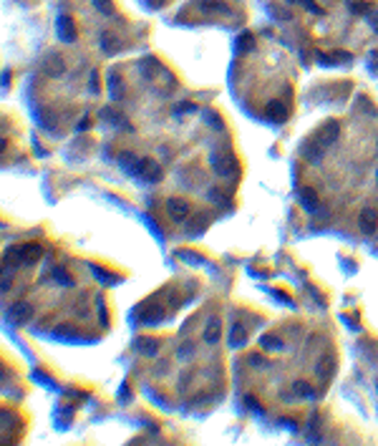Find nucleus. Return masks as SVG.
Here are the masks:
<instances>
[{
    "label": "nucleus",
    "instance_id": "bb28decb",
    "mask_svg": "<svg viewBox=\"0 0 378 446\" xmlns=\"http://www.w3.org/2000/svg\"><path fill=\"white\" fill-rule=\"evenodd\" d=\"M93 8L101 13V16H111L114 13V6H111V0H91Z\"/></svg>",
    "mask_w": 378,
    "mask_h": 446
},
{
    "label": "nucleus",
    "instance_id": "393cba45",
    "mask_svg": "<svg viewBox=\"0 0 378 446\" xmlns=\"http://www.w3.org/2000/svg\"><path fill=\"white\" fill-rule=\"evenodd\" d=\"M260 343H262V348H267V350H282V345H285L277 335H270V333H265V335L260 338Z\"/></svg>",
    "mask_w": 378,
    "mask_h": 446
},
{
    "label": "nucleus",
    "instance_id": "ea45409f",
    "mask_svg": "<svg viewBox=\"0 0 378 446\" xmlns=\"http://www.w3.org/2000/svg\"><path fill=\"white\" fill-rule=\"evenodd\" d=\"M288 3H300V0H288Z\"/></svg>",
    "mask_w": 378,
    "mask_h": 446
},
{
    "label": "nucleus",
    "instance_id": "f8f14e48",
    "mask_svg": "<svg viewBox=\"0 0 378 446\" xmlns=\"http://www.w3.org/2000/svg\"><path fill=\"white\" fill-rule=\"evenodd\" d=\"M245 343H247V328L242 323H232V328H230V345L240 348Z\"/></svg>",
    "mask_w": 378,
    "mask_h": 446
},
{
    "label": "nucleus",
    "instance_id": "9d476101",
    "mask_svg": "<svg viewBox=\"0 0 378 446\" xmlns=\"http://www.w3.org/2000/svg\"><path fill=\"white\" fill-rule=\"evenodd\" d=\"M333 371H335V358H333V355H323V358L318 361V366H315V376H318L320 381H328V378L333 376Z\"/></svg>",
    "mask_w": 378,
    "mask_h": 446
},
{
    "label": "nucleus",
    "instance_id": "b1692460",
    "mask_svg": "<svg viewBox=\"0 0 378 446\" xmlns=\"http://www.w3.org/2000/svg\"><path fill=\"white\" fill-rule=\"evenodd\" d=\"M136 348H139L144 355H156L159 343H156V340H151V338H139V340H136Z\"/></svg>",
    "mask_w": 378,
    "mask_h": 446
},
{
    "label": "nucleus",
    "instance_id": "f704fd0d",
    "mask_svg": "<svg viewBox=\"0 0 378 446\" xmlns=\"http://www.w3.org/2000/svg\"><path fill=\"white\" fill-rule=\"evenodd\" d=\"M330 58H338V61H340V63H345V61H350V58H353V56H350V53H345V51H338V53H333V56H330Z\"/></svg>",
    "mask_w": 378,
    "mask_h": 446
},
{
    "label": "nucleus",
    "instance_id": "6e6552de",
    "mask_svg": "<svg viewBox=\"0 0 378 446\" xmlns=\"http://www.w3.org/2000/svg\"><path fill=\"white\" fill-rule=\"evenodd\" d=\"M169 217L174 222H184L189 217V204L184 199H169Z\"/></svg>",
    "mask_w": 378,
    "mask_h": 446
},
{
    "label": "nucleus",
    "instance_id": "39448f33",
    "mask_svg": "<svg viewBox=\"0 0 378 446\" xmlns=\"http://www.w3.org/2000/svg\"><path fill=\"white\" fill-rule=\"evenodd\" d=\"M197 8L202 13H212V16H230L232 13V8L225 3V0H200Z\"/></svg>",
    "mask_w": 378,
    "mask_h": 446
},
{
    "label": "nucleus",
    "instance_id": "4468645a",
    "mask_svg": "<svg viewBox=\"0 0 378 446\" xmlns=\"http://www.w3.org/2000/svg\"><path fill=\"white\" fill-rule=\"evenodd\" d=\"M265 114H267V119H272V121H285V119H288V106H285L282 101H270L267 109H265Z\"/></svg>",
    "mask_w": 378,
    "mask_h": 446
},
{
    "label": "nucleus",
    "instance_id": "cd10ccee",
    "mask_svg": "<svg viewBox=\"0 0 378 446\" xmlns=\"http://www.w3.org/2000/svg\"><path fill=\"white\" fill-rule=\"evenodd\" d=\"M197 111V106L192 104V101H181V104H176L174 106V116H181V114H195Z\"/></svg>",
    "mask_w": 378,
    "mask_h": 446
},
{
    "label": "nucleus",
    "instance_id": "a211bd4d",
    "mask_svg": "<svg viewBox=\"0 0 378 446\" xmlns=\"http://www.w3.org/2000/svg\"><path fill=\"white\" fill-rule=\"evenodd\" d=\"M252 46H255V38H252V33H240V36L235 38V53H237V56H242V53H250V51H252Z\"/></svg>",
    "mask_w": 378,
    "mask_h": 446
},
{
    "label": "nucleus",
    "instance_id": "c85d7f7f",
    "mask_svg": "<svg viewBox=\"0 0 378 446\" xmlns=\"http://www.w3.org/2000/svg\"><path fill=\"white\" fill-rule=\"evenodd\" d=\"M348 8H350L353 13L363 16V13H368V11H370V3H360V0H348Z\"/></svg>",
    "mask_w": 378,
    "mask_h": 446
},
{
    "label": "nucleus",
    "instance_id": "6ab92c4d",
    "mask_svg": "<svg viewBox=\"0 0 378 446\" xmlns=\"http://www.w3.org/2000/svg\"><path fill=\"white\" fill-rule=\"evenodd\" d=\"M325 151H328V149H323L315 139H310V141L303 146V154H305V159H310V161H320Z\"/></svg>",
    "mask_w": 378,
    "mask_h": 446
},
{
    "label": "nucleus",
    "instance_id": "f03ea898",
    "mask_svg": "<svg viewBox=\"0 0 378 446\" xmlns=\"http://www.w3.org/2000/svg\"><path fill=\"white\" fill-rule=\"evenodd\" d=\"M338 131H340V126H338V121H328V124H323L310 139H315L323 149H328V146H333L335 144V139H338Z\"/></svg>",
    "mask_w": 378,
    "mask_h": 446
},
{
    "label": "nucleus",
    "instance_id": "4be33fe9",
    "mask_svg": "<svg viewBox=\"0 0 378 446\" xmlns=\"http://www.w3.org/2000/svg\"><path fill=\"white\" fill-rule=\"evenodd\" d=\"M51 278H53L61 288H73V278H71L63 267H53V270H51Z\"/></svg>",
    "mask_w": 378,
    "mask_h": 446
},
{
    "label": "nucleus",
    "instance_id": "72a5a7b5",
    "mask_svg": "<svg viewBox=\"0 0 378 446\" xmlns=\"http://www.w3.org/2000/svg\"><path fill=\"white\" fill-rule=\"evenodd\" d=\"M210 199H215V202H220V204H225V202H227V197H225L220 189H210Z\"/></svg>",
    "mask_w": 378,
    "mask_h": 446
},
{
    "label": "nucleus",
    "instance_id": "aec40b11",
    "mask_svg": "<svg viewBox=\"0 0 378 446\" xmlns=\"http://www.w3.org/2000/svg\"><path fill=\"white\" fill-rule=\"evenodd\" d=\"M161 320H164L161 305H149L141 310V323H161Z\"/></svg>",
    "mask_w": 378,
    "mask_h": 446
},
{
    "label": "nucleus",
    "instance_id": "0eeeda50",
    "mask_svg": "<svg viewBox=\"0 0 378 446\" xmlns=\"http://www.w3.org/2000/svg\"><path fill=\"white\" fill-rule=\"evenodd\" d=\"M358 225H360V230H363L365 235H373V232L378 230V214H375L373 209H363L360 217H358Z\"/></svg>",
    "mask_w": 378,
    "mask_h": 446
},
{
    "label": "nucleus",
    "instance_id": "a878e982",
    "mask_svg": "<svg viewBox=\"0 0 378 446\" xmlns=\"http://www.w3.org/2000/svg\"><path fill=\"white\" fill-rule=\"evenodd\" d=\"M88 270H91V275H96L104 285H111V283H114V275H111V273H106L104 267H99V265H88Z\"/></svg>",
    "mask_w": 378,
    "mask_h": 446
},
{
    "label": "nucleus",
    "instance_id": "7c9ffc66",
    "mask_svg": "<svg viewBox=\"0 0 378 446\" xmlns=\"http://www.w3.org/2000/svg\"><path fill=\"white\" fill-rule=\"evenodd\" d=\"M247 361H250V366H255V368H267V366H270V363H267V361H265L260 353H252Z\"/></svg>",
    "mask_w": 378,
    "mask_h": 446
},
{
    "label": "nucleus",
    "instance_id": "ddd939ff",
    "mask_svg": "<svg viewBox=\"0 0 378 446\" xmlns=\"http://www.w3.org/2000/svg\"><path fill=\"white\" fill-rule=\"evenodd\" d=\"M101 51L109 53V56L119 53V51H121V41H119V36H114V33H101Z\"/></svg>",
    "mask_w": 378,
    "mask_h": 446
},
{
    "label": "nucleus",
    "instance_id": "dca6fc26",
    "mask_svg": "<svg viewBox=\"0 0 378 446\" xmlns=\"http://www.w3.org/2000/svg\"><path fill=\"white\" fill-rule=\"evenodd\" d=\"M11 318H13L16 323H26V320L33 318V308H31L28 303H16V305L11 308Z\"/></svg>",
    "mask_w": 378,
    "mask_h": 446
},
{
    "label": "nucleus",
    "instance_id": "412c9836",
    "mask_svg": "<svg viewBox=\"0 0 378 446\" xmlns=\"http://www.w3.org/2000/svg\"><path fill=\"white\" fill-rule=\"evenodd\" d=\"M220 328H222V325H220V320H217V318H212V320L207 323V328H205V343H210V345H212V343H217V340H220Z\"/></svg>",
    "mask_w": 378,
    "mask_h": 446
},
{
    "label": "nucleus",
    "instance_id": "a19ab883",
    "mask_svg": "<svg viewBox=\"0 0 378 446\" xmlns=\"http://www.w3.org/2000/svg\"><path fill=\"white\" fill-rule=\"evenodd\" d=\"M375 179H378V169H375Z\"/></svg>",
    "mask_w": 378,
    "mask_h": 446
},
{
    "label": "nucleus",
    "instance_id": "7ed1b4c3",
    "mask_svg": "<svg viewBox=\"0 0 378 446\" xmlns=\"http://www.w3.org/2000/svg\"><path fill=\"white\" fill-rule=\"evenodd\" d=\"M210 164H212V169H215L220 176H232V171H235V161H232V154L212 151V156H210Z\"/></svg>",
    "mask_w": 378,
    "mask_h": 446
},
{
    "label": "nucleus",
    "instance_id": "e433bc0d",
    "mask_svg": "<svg viewBox=\"0 0 378 446\" xmlns=\"http://www.w3.org/2000/svg\"><path fill=\"white\" fill-rule=\"evenodd\" d=\"M88 91H91V94H99V81H96V73H91V81H88Z\"/></svg>",
    "mask_w": 378,
    "mask_h": 446
},
{
    "label": "nucleus",
    "instance_id": "c756f323",
    "mask_svg": "<svg viewBox=\"0 0 378 446\" xmlns=\"http://www.w3.org/2000/svg\"><path fill=\"white\" fill-rule=\"evenodd\" d=\"M189 355H195V345H192V343H184V345L176 350V358H179V361H186Z\"/></svg>",
    "mask_w": 378,
    "mask_h": 446
},
{
    "label": "nucleus",
    "instance_id": "9b49d317",
    "mask_svg": "<svg viewBox=\"0 0 378 446\" xmlns=\"http://www.w3.org/2000/svg\"><path fill=\"white\" fill-rule=\"evenodd\" d=\"M106 83H109V96H111L114 101H121V99H124V78H121L119 73H109Z\"/></svg>",
    "mask_w": 378,
    "mask_h": 446
},
{
    "label": "nucleus",
    "instance_id": "473e14b6",
    "mask_svg": "<svg viewBox=\"0 0 378 446\" xmlns=\"http://www.w3.org/2000/svg\"><path fill=\"white\" fill-rule=\"evenodd\" d=\"M96 308H99V318H101V323L106 325V323H109V318H106V305H104V300H101V298L96 300Z\"/></svg>",
    "mask_w": 378,
    "mask_h": 446
},
{
    "label": "nucleus",
    "instance_id": "f3484780",
    "mask_svg": "<svg viewBox=\"0 0 378 446\" xmlns=\"http://www.w3.org/2000/svg\"><path fill=\"white\" fill-rule=\"evenodd\" d=\"M41 255H43L41 245H36V242H33V245H31V242H28V245H21V257H23V265H31V262H36Z\"/></svg>",
    "mask_w": 378,
    "mask_h": 446
},
{
    "label": "nucleus",
    "instance_id": "2eb2a0df",
    "mask_svg": "<svg viewBox=\"0 0 378 446\" xmlns=\"http://www.w3.org/2000/svg\"><path fill=\"white\" fill-rule=\"evenodd\" d=\"M101 116L106 119V124H111V126H116V129H124V131H129V129H131V126H129V121L124 119V114H119V111L104 109V111H101Z\"/></svg>",
    "mask_w": 378,
    "mask_h": 446
},
{
    "label": "nucleus",
    "instance_id": "c9c22d12",
    "mask_svg": "<svg viewBox=\"0 0 378 446\" xmlns=\"http://www.w3.org/2000/svg\"><path fill=\"white\" fill-rule=\"evenodd\" d=\"M245 401H247V406H250V408H252V411H255V413H262V408H260V403H257V401H255V398H252V396H247V398H245Z\"/></svg>",
    "mask_w": 378,
    "mask_h": 446
},
{
    "label": "nucleus",
    "instance_id": "4c0bfd02",
    "mask_svg": "<svg viewBox=\"0 0 378 446\" xmlns=\"http://www.w3.org/2000/svg\"><path fill=\"white\" fill-rule=\"evenodd\" d=\"M164 3H166V0H149L151 8H159V6H164Z\"/></svg>",
    "mask_w": 378,
    "mask_h": 446
},
{
    "label": "nucleus",
    "instance_id": "20e7f679",
    "mask_svg": "<svg viewBox=\"0 0 378 446\" xmlns=\"http://www.w3.org/2000/svg\"><path fill=\"white\" fill-rule=\"evenodd\" d=\"M56 33H58V38H61L63 43H73V41H76L73 18H71V16H66V13H61V16L56 18Z\"/></svg>",
    "mask_w": 378,
    "mask_h": 446
},
{
    "label": "nucleus",
    "instance_id": "f257e3e1",
    "mask_svg": "<svg viewBox=\"0 0 378 446\" xmlns=\"http://www.w3.org/2000/svg\"><path fill=\"white\" fill-rule=\"evenodd\" d=\"M119 161H121L126 174H131V176H136L141 182H159L161 179V166L156 161H151V159H139L134 154H121Z\"/></svg>",
    "mask_w": 378,
    "mask_h": 446
},
{
    "label": "nucleus",
    "instance_id": "58836bf2",
    "mask_svg": "<svg viewBox=\"0 0 378 446\" xmlns=\"http://www.w3.org/2000/svg\"><path fill=\"white\" fill-rule=\"evenodd\" d=\"M370 23H373V26H375V31H378V16H375V18H370Z\"/></svg>",
    "mask_w": 378,
    "mask_h": 446
},
{
    "label": "nucleus",
    "instance_id": "2f4dec72",
    "mask_svg": "<svg viewBox=\"0 0 378 446\" xmlns=\"http://www.w3.org/2000/svg\"><path fill=\"white\" fill-rule=\"evenodd\" d=\"M303 6H305L310 13H315V16H325V11H323L318 3H315V0H303Z\"/></svg>",
    "mask_w": 378,
    "mask_h": 446
},
{
    "label": "nucleus",
    "instance_id": "5701e85b",
    "mask_svg": "<svg viewBox=\"0 0 378 446\" xmlns=\"http://www.w3.org/2000/svg\"><path fill=\"white\" fill-rule=\"evenodd\" d=\"M46 71L51 73V76H61L63 73V58L61 56H48V61H46Z\"/></svg>",
    "mask_w": 378,
    "mask_h": 446
},
{
    "label": "nucleus",
    "instance_id": "1a4fd4ad",
    "mask_svg": "<svg viewBox=\"0 0 378 446\" xmlns=\"http://www.w3.org/2000/svg\"><path fill=\"white\" fill-rule=\"evenodd\" d=\"M298 197H300V204H303L308 212H318V194H315V189L300 187V189H298Z\"/></svg>",
    "mask_w": 378,
    "mask_h": 446
},
{
    "label": "nucleus",
    "instance_id": "423d86ee",
    "mask_svg": "<svg viewBox=\"0 0 378 446\" xmlns=\"http://www.w3.org/2000/svg\"><path fill=\"white\" fill-rule=\"evenodd\" d=\"M313 396H315V388H313L308 381H295V383H293V391H290V393H282L285 401H290V398H293V401H295V398H313Z\"/></svg>",
    "mask_w": 378,
    "mask_h": 446
}]
</instances>
